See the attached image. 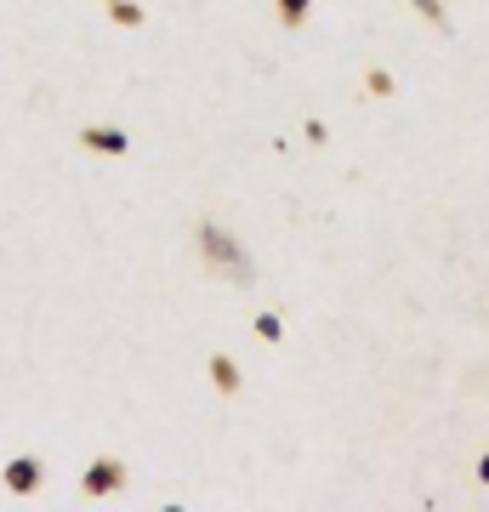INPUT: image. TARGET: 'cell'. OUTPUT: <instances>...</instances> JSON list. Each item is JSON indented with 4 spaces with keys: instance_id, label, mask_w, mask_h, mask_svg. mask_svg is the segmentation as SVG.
Instances as JSON below:
<instances>
[{
    "instance_id": "6da1fadb",
    "label": "cell",
    "mask_w": 489,
    "mask_h": 512,
    "mask_svg": "<svg viewBox=\"0 0 489 512\" xmlns=\"http://www.w3.org/2000/svg\"><path fill=\"white\" fill-rule=\"evenodd\" d=\"M200 256L211 262V274L217 279H234V285H251V256L234 245V234L228 228H217V222H205L200 228Z\"/></svg>"
},
{
    "instance_id": "7a4b0ae2",
    "label": "cell",
    "mask_w": 489,
    "mask_h": 512,
    "mask_svg": "<svg viewBox=\"0 0 489 512\" xmlns=\"http://www.w3.org/2000/svg\"><path fill=\"white\" fill-rule=\"evenodd\" d=\"M80 490L86 495H114V490H126V467H120V461H91L86 467V478H80Z\"/></svg>"
},
{
    "instance_id": "3957f363",
    "label": "cell",
    "mask_w": 489,
    "mask_h": 512,
    "mask_svg": "<svg viewBox=\"0 0 489 512\" xmlns=\"http://www.w3.org/2000/svg\"><path fill=\"white\" fill-rule=\"evenodd\" d=\"M6 490H12V495L40 490V461H35V456H18V461H12V467H6Z\"/></svg>"
},
{
    "instance_id": "277c9868",
    "label": "cell",
    "mask_w": 489,
    "mask_h": 512,
    "mask_svg": "<svg viewBox=\"0 0 489 512\" xmlns=\"http://www.w3.org/2000/svg\"><path fill=\"white\" fill-rule=\"evenodd\" d=\"M80 143H86L91 154H126V131H114V126H86V131H80Z\"/></svg>"
},
{
    "instance_id": "5b68a950",
    "label": "cell",
    "mask_w": 489,
    "mask_h": 512,
    "mask_svg": "<svg viewBox=\"0 0 489 512\" xmlns=\"http://www.w3.org/2000/svg\"><path fill=\"white\" fill-rule=\"evenodd\" d=\"M211 382H217V393H239V365L228 359V353L211 359Z\"/></svg>"
},
{
    "instance_id": "8992f818",
    "label": "cell",
    "mask_w": 489,
    "mask_h": 512,
    "mask_svg": "<svg viewBox=\"0 0 489 512\" xmlns=\"http://www.w3.org/2000/svg\"><path fill=\"white\" fill-rule=\"evenodd\" d=\"M109 18L126 23V29H137V23H143V6H137V0H109Z\"/></svg>"
},
{
    "instance_id": "52a82bcc",
    "label": "cell",
    "mask_w": 489,
    "mask_h": 512,
    "mask_svg": "<svg viewBox=\"0 0 489 512\" xmlns=\"http://www.w3.org/2000/svg\"><path fill=\"white\" fill-rule=\"evenodd\" d=\"M308 6H313V0H279V18H285L290 29H296V23L308 18Z\"/></svg>"
},
{
    "instance_id": "ba28073f",
    "label": "cell",
    "mask_w": 489,
    "mask_h": 512,
    "mask_svg": "<svg viewBox=\"0 0 489 512\" xmlns=\"http://www.w3.org/2000/svg\"><path fill=\"white\" fill-rule=\"evenodd\" d=\"M410 6H416L427 23H444V0H410Z\"/></svg>"
},
{
    "instance_id": "9c48e42d",
    "label": "cell",
    "mask_w": 489,
    "mask_h": 512,
    "mask_svg": "<svg viewBox=\"0 0 489 512\" xmlns=\"http://www.w3.org/2000/svg\"><path fill=\"white\" fill-rule=\"evenodd\" d=\"M256 336H262V342H279V319H273V313H262V319H256Z\"/></svg>"
},
{
    "instance_id": "30bf717a",
    "label": "cell",
    "mask_w": 489,
    "mask_h": 512,
    "mask_svg": "<svg viewBox=\"0 0 489 512\" xmlns=\"http://www.w3.org/2000/svg\"><path fill=\"white\" fill-rule=\"evenodd\" d=\"M370 92L387 97V92H393V74H381V69H376V74H370Z\"/></svg>"
},
{
    "instance_id": "8fae6325",
    "label": "cell",
    "mask_w": 489,
    "mask_h": 512,
    "mask_svg": "<svg viewBox=\"0 0 489 512\" xmlns=\"http://www.w3.org/2000/svg\"><path fill=\"white\" fill-rule=\"evenodd\" d=\"M478 478H484V484H489V456H484V461H478Z\"/></svg>"
}]
</instances>
